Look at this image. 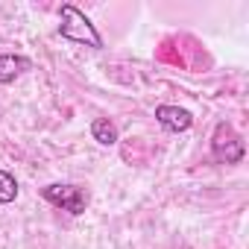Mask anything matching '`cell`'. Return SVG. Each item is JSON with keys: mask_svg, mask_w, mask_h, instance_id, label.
Masks as SVG:
<instances>
[{"mask_svg": "<svg viewBox=\"0 0 249 249\" xmlns=\"http://www.w3.org/2000/svg\"><path fill=\"white\" fill-rule=\"evenodd\" d=\"M59 36L68 38V41H73V44H88V47H94V50L103 47V38H100V33L94 30V24L88 21L85 12H79L73 3H65V6L59 9Z\"/></svg>", "mask_w": 249, "mask_h": 249, "instance_id": "6da1fadb", "label": "cell"}, {"mask_svg": "<svg viewBox=\"0 0 249 249\" xmlns=\"http://www.w3.org/2000/svg\"><path fill=\"white\" fill-rule=\"evenodd\" d=\"M41 196L50 202V205H56V208H62V211H68V214H82L85 208H88V191L82 188V185H59V182H53V185H44L41 188Z\"/></svg>", "mask_w": 249, "mask_h": 249, "instance_id": "7a4b0ae2", "label": "cell"}, {"mask_svg": "<svg viewBox=\"0 0 249 249\" xmlns=\"http://www.w3.org/2000/svg\"><path fill=\"white\" fill-rule=\"evenodd\" d=\"M243 153H246L243 138L229 126V123H217L214 135H211V156H214V161H220V164H237L243 159Z\"/></svg>", "mask_w": 249, "mask_h": 249, "instance_id": "3957f363", "label": "cell"}, {"mask_svg": "<svg viewBox=\"0 0 249 249\" xmlns=\"http://www.w3.org/2000/svg\"><path fill=\"white\" fill-rule=\"evenodd\" d=\"M156 120L167 132H188L194 126V114L188 108H179V106H159L156 108Z\"/></svg>", "mask_w": 249, "mask_h": 249, "instance_id": "277c9868", "label": "cell"}, {"mask_svg": "<svg viewBox=\"0 0 249 249\" xmlns=\"http://www.w3.org/2000/svg\"><path fill=\"white\" fill-rule=\"evenodd\" d=\"M30 68H33V59H30V56H21V53H3V56H0V85L18 79V76L27 73Z\"/></svg>", "mask_w": 249, "mask_h": 249, "instance_id": "5b68a950", "label": "cell"}, {"mask_svg": "<svg viewBox=\"0 0 249 249\" xmlns=\"http://www.w3.org/2000/svg\"><path fill=\"white\" fill-rule=\"evenodd\" d=\"M91 135H94V141L103 144V147L117 144V126H114L108 117H94V123H91Z\"/></svg>", "mask_w": 249, "mask_h": 249, "instance_id": "8992f818", "label": "cell"}, {"mask_svg": "<svg viewBox=\"0 0 249 249\" xmlns=\"http://www.w3.org/2000/svg\"><path fill=\"white\" fill-rule=\"evenodd\" d=\"M18 196V182L9 170H0V205H6Z\"/></svg>", "mask_w": 249, "mask_h": 249, "instance_id": "52a82bcc", "label": "cell"}]
</instances>
